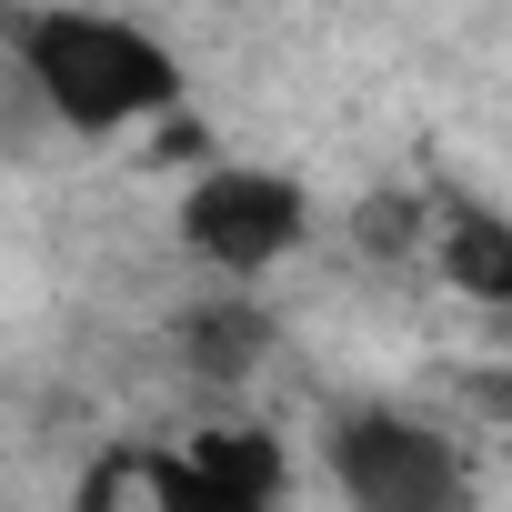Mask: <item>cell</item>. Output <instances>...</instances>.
<instances>
[{"label":"cell","mask_w":512,"mask_h":512,"mask_svg":"<svg viewBox=\"0 0 512 512\" xmlns=\"http://www.w3.org/2000/svg\"><path fill=\"white\" fill-rule=\"evenodd\" d=\"M312 191L272 161H201L171 201V241L191 251V262L221 282V292H251L272 282L282 262H302L312 251Z\"/></svg>","instance_id":"4"},{"label":"cell","mask_w":512,"mask_h":512,"mask_svg":"<svg viewBox=\"0 0 512 512\" xmlns=\"http://www.w3.org/2000/svg\"><path fill=\"white\" fill-rule=\"evenodd\" d=\"M462 392H472L492 422H512V362H482V372H462Z\"/></svg>","instance_id":"7"},{"label":"cell","mask_w":512,"mask_h":512,"mask_svg":"<svg viewBox=\"0 0 512 512\" xmlns=\"http://www.w3.org/2000/svg\"><path fill=\"white\" fill-rule=\"evenodd\" d=\"M292 452L262 422H211L191 442H121L91 462L81 512H282Z\"/></svg>","instance_id":"2"},{"label":"cell","mask_w":512,"mask_h":512,"mask_svg":"<svg viewBox=\"0 0 512 512\" xmlns=\"http://www.w3.org/2000/svg\"><path fill=\"white\" fill-rule=\"evenodd\" d=\"M322 482L342 492V512H482L472 452L402 402H342L322 422Z\"/></svg>","instance_id":"3"},{"label":"cell","mask_w":512,"mask_h":512,"mask_svg":"<svg viewBox=\"0 0 512 512\" xmlns=\"http://www.w3.org/2000/svg\"><path fill=\"white\" fill-rule=\"evenodd\" d=\"M0 61L71 141H131L181 111V51L121 11H0Z\"/></svg>","instance_id":"1"},{"label":"cell","mask_w":512,"mask_h":512,"mask_svg":"<svg viewBox=\"0 0 512 512\" xmlns=\"http://www.w3.org/2000/svg\"><path fill=\"white\" fill-rule=\"evenodd\" d=\"M171 352H181V372H191V382L241 392L251 372L272 362V312L251 302V292H211V302L171 312Z\"/></svg>","instance_id":"6"},{"label":"cell","mask_w":512,"mask_h":512,"mask_svg":"<svg viewBox=\"0 0 512 512\" xmlns=\"http://www.w3.org/2000/svg\"><path fill=\"white\" fill-rule=\"evenodd\" d=\"M422 262L472 302V312H512V211L482 191H432V241Z\"/></svg>","instance_id":"5"}]
</instances>
